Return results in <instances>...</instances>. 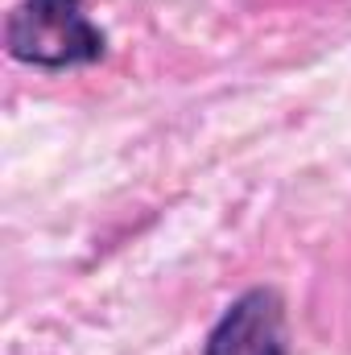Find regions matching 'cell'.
<instances>
[{
    "label": "cell",
    "mask_w": 351,
    "mask_h": 355,
    "mask_svg": "<svg viewBox=\"0 0 351 355\" xmlns=\"http://www.w3.org/2000/svg\"><path fill=\"white\" fill-rule=\"evenodd\" d=\"M8 54L29 67L67 71L103 58L108 37L83 8V0H17L4 25Z\"/></svg>",
    "instance_id": "1"
},
{
    "label": "cell",
    "mask_w": 351,
    "mask_h": 355,
    "mask_svg": "<svg viewBox=\"0 0 351 355\" xmlns=\"http://www.w3.org/2000/svg\"><path fill=\"white\" fill-rule=\"evenodd\" d=\"M203 355H289L281 293L257 285L244 297H236L211 327Z\"/></svg>",
    "instance_id": "2"
}]
</instances>
